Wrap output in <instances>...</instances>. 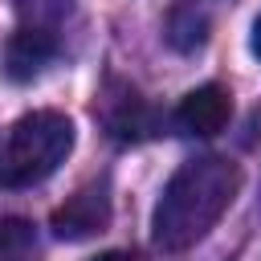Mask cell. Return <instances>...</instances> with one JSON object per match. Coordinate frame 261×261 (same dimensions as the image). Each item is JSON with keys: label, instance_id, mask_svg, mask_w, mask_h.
<instances>
[{"label": "cell", "instance_id": "obj_1", "mask_svg": "<svg viewBox=\"0 0 261 261\" xmlns=\"http://www.w3.org/2000/svg\"><path fill=\"white\" fill-rule=\"evenodd\" d=\"M237 188H241V167L224 155H196L179 163L151 216L155 245L167 253H184L196 241H204L208 228L228 212Z\"/></svg>", "mask_w": 261, "mask_h": 261}, {"label": "cell", "instance_id": "obj_2", "mask_svg": "<svg viewBox=\"0 0 261 261\" xmlns=\"http://www.w3.org/2000/svg\"><path fill=\"white\" fill-rule=\"evenodd\" d=\"M73 151V122L57 110H33L0 135V188L20 192L49 179Z\"/></svg>", "mask_w": 261, "mask_h": 261}, {"label": "cell", "instance_id": "obj_3", "mask_svg": "<svg viewBox=\"0 0 261 261\" xmlns=\"http://www.w3.org/2000/svg\"><path fill=\"white\" fill-rule=\"evenodd\" d=\"M94 110H98V118H102V126H106V135H110L114 143H143V139H151V135L159 130V122H163L159 110H155L135 86H126V82H110Z\"/></svg>", "mask_w": 261, "mask_h": 261}, {"label": "cell", "instance_id": "obj_4", "mask_svg": "<svg viewBox=\"0 0 261 261\" xmlns=\"http://www.w3.org/2000/svg\"><path fill=\"white\" fill-rule=\"evenodd\" d=\"M110 212H114V208H110L106 184H86V188L73 192L61 208H53L49 228H53V237H61V241H86V237L106 232Z\"/></svg>", "mask_w": 261, "mask_h": 261}, {"label": "cell", "instance_id": "obj_5", "mask_svg": "<svg viewBox=\"0 0 261 261\" xmlns=\"http://www.w3.org/2000/svg\"><path fill=\"white\" fill-rule=\"evenodd\" d=\"M61 49V33L57 29H37V24H20L8 41H4V73L8 82H33Z\"/></svg>", "mask_w": 261, "mask_h": 261}, {"label": "cell", "instance_id": "obj_6", "mask_svg": "<svg viewBox=\"0 0 261 261\" xmlns=\"http://www.w3.org/2000/svg\"><path fill=\"white\" fill-rule=\"evenodd\" d=\"M232 118V94L224 86H196L179 106H175V122L184 135L196 139H212L228 126Z\"/></svg>", "mask_w": 261, "mask_h": 261}, {"label": "cell", "instance_id": "obj_7", "mask_svg": "<svg viewBox=\"0 0 261 261\" xmlns=\"http://www.w3.org/2000/svg\"><path fill=\"white\" fill-rule=\"evenodd\" d=\"M208 29H212V20H208V12L200 8V4H175L171 12H167V24H163V37H167V45L175 49V53H196L204 41H208Z\"/></svg>", "mask_w": 261, "mask_h": 261}, {"label": "cell", "instance_id": "obj_8", "mask_svg": "<svg viewBox=\"0 0 261 261\" xmlns=\"http://www.w3.org/2000/svg\"><path fill=\"white\" fill-rule=\"evenodd\" d=\"M37 232L24 216H0V261H33Z\"/></svg>", "mask_w": 261, "mask_h": 261}, {"label": "cell", "instance_id": "obj_9", "mask_svg": "<svg viewBox=\"0 0 261 261\" xmlns=\"http://www.w3.org/2000/svg\"><path fill=\"white\" fill-rule=\"evenodd\" d=\"M20 24H37V29H57L65 24V16L73 12V0H12Z\"/></svg>", "mask_w": 261, "mask_h": 261}, {"label": "cell", "instance_id": "obj_10", "mask_svg": "<svg viewBox=\"0 0 261 261\" xmlns=\"http://www.w3.org/2000/svg\"><path fill=\"white\" fill-rule=\"evenodd\" d=\"M94 261H143V257H135V253H122V249H110V253H98Z\"/></svg>", "mask_w": 261, "mask_h": 261}, {"label": "cell", "instance_id": "obj_11", "mask_svg": "<svg viewBox=\"0 0 261 261\" xmlns=\"http://www.w3.org/2000/svg\"><path fill=\"white\" fill-rule=\"evenodd\" d=\"M249 49L257 53V61H261V16L253 20V33H249Z\"/></svg>", "mask_w": 261, "mask_h": 261}]
</instances>
